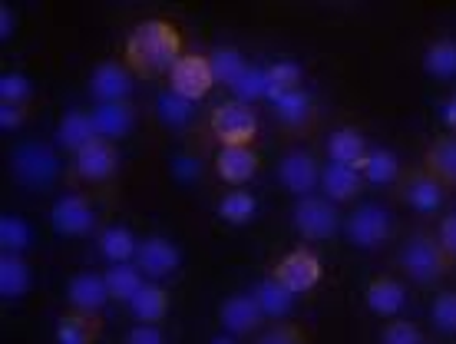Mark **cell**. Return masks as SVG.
Listing matches in <instances>:
<instances>
[{"label": "cell", "mask_w": 456, "mask_h": 344, "mask_svg": "<svg viewBox=\"0 0 456 344\" xmlns=\"http://www.w3.org/2000/svg\"><path fill=\"white\" fill-rule=\"evenodd\" d=\"M400 160L394 150H384V146H374V150L367 152L364 166H361V176H364L367 183L374 185H397L400 179Z\"/></svg>", "instance_id": "83f0119b"}, {"label": "cell", "mask_w": 456, "mask_h": 344, "mask_svg": "<svg viewBox=\"0 0 456 344\" xmlns=\"http://www.w3.org/2000/svg\"><path fill=\"white\" fill-rule=\"evenodd\" d=\"M436 239H440V245H444L446 252L456 258V212H453V216H446L444 222H440V229H436Z\"/></svg>", "instance_id": "7bdbcfd3"}, {"label": "cell", "mask_w": 456, "mask_h": 344, "mask_svg": "<svg viewBox=\"0 0 456 344\" xmlns=\"http://www.w3.org/2000/svg\"><path fill=\"white\" fill-rule=\"evenodd\" d=\"M100 338V318L86 311L69 308L57 322V344H96Z\"/></svg>", "instance_id": "603a6c76"}, {"label": "cell", "mask_w": 456, "mask_h": 344, "mask_svg": "<svg viewBox=\"0 0 456 344\" xmlns=\"http://www.w3.org/2000/svg\"><path fill=\"white\" fill-rule=\"evenodd\" d=\"M444 123H446V133H456V93H450V96H446Z\"/></svg>", "instance_id": "f6af8a7d"}, {"label": "cell", "mask_w": 456, "mask_h": 344, "mask_svg": "<svg viewBox=\"0 0 456 344\" xmlns=\"http://www.w3.org/2000/svg\"><path fill=\"white\" fill-rule=\"evenodd\" d=\"M67 299L69 308L86 311V315H96L110 301V288H106V278L96 275V272H80V275L69 278L67 285Z\"/></svg>", "instance_id": "e0dca14e"}, {"label": "cell", "mask_w": 456, "mask_h": 344, "mask_svg": "<svg viewBox=\"0 0 456 344\" xmlns=\"http://www.w3.org/2000/svg\"><path fill=\"white\" fill-rule=\"evenodd\" d=\"M430 318L440 332L453 334L456 332V291H440L430 305Z\"/></svg>", "instance_id": "ab89813d"}, {"label": "cell", "mask_w": 456, "mask_h": 344, "mask_svg": "<svg viewBox=\"0 0 456 344\" xmlns=\"http://www.w3.org/2000/svg\"><path fill=\"white\" fill-rule=\"evenodd\" d=\"M295 222L297 235H305L308 242H328L334 239V232L341 225V216H338V206L324 195H305L295 202Z\"/></svg>", "instance_id": "5b68a950"}, {"label": "cell", "mask_w": 456, "mask_h": 344, "mask_svg": "<svg viewBox=\"0 0 456 344\" xmlns=\"http://www.w3.org/2000/svg\"><path fill=\"white\" fill-rule=\"evenodd\" d=\"M106 288H110V299L113 301H133L139 295V288L146 285L142 282V272L136 265H110L106 268Z\"/></svg>", "instance_id": "f546056e"}, {"label": "cell", "mask_w": 456, "mask_h": 344, "mask_svg": "<svg viewBox=\"0 0 456 344\" xmlns=\"http://www.w3.org/2000/svg\"><path fill=\"white\" fill-rule=\"evenodd\" d=\"M397 195H400V202H403V206H411L413 212H423V216H430V212H436V209L444 206L446 189L436 183L434 176L423 169V166H417V169L400 172Z\"/></svg>", "instance_id": "52a82bcc"}, {"label": "cell", "mask_w": 456, "mask_h": 344, "mask_svg": "<svg viewBox=\"0 0 456 344\" xmlns=\"http://www.w3.org/2000/svg\"><path fill=\"white\" fill-rule=\"evenodd\" d=\"M347 242L357 245V249H380L384 242L390 239V216L384 206H377V202H364V206H357L347 218Z\"/></svg>", "instance_id": "8992f818"}, {"label": "cell", "mask_w": 456, "mask_h": 344, "mask_svg": "<svg viewBox=\"0 0 456 344\" xmlns=\"http://www.w3.org/2000/svg\"><path fill=\"white\" fill-rule=\"evenodd\" d=\"M136 265H139V272L146 278H152V282L169 278L172 272L179 268V249H175L169 239H162V235H149V239L139 242Z\"/></svg>", "instance_id": "7c38bea8"}, {"label": "cell", "mask_w": 456, "mask_h": 344, "mask_svg": "<svg viewBox=\"0 0 456 344\" xmlns=\"http://www.w3.org/2000/svg\"><path fill=\"white\" fill-rule=\"evenodd\" d=\"M278 179L288 192L305 199L314 195V189H321V166L314 160V152L308 150H288L278 162Z\"/></svg>", "instance_id": "ba28073f"}, {"label": "cell", "mask_w": 456, "mask_h": 344, "mask_svg": "<svg viewBox=\"0 0 456 344\" xmlns=\"http://www.w3.org/2000/svg\"><path fill=\"white\" fill-rule=\"evenodd\" d=\"M50 225L60 232V235H86L93 229V206L90 199L80 192L60 195L53 209H50Z\"/></svg>", "instance_id": "8fae6325"}, {"label": "cell", "mask_w": 456, "mask_h": 344, "mask_svg": "<svg viewBox=\"0 0 456 344\" xmlns=\"http://www.w3.org/2000/svg\"><path fill=\"white\" fill-rule=\"evenodd\" d=\"M27 116V106H0V127L4 129H17Z\"/></svg>", "instance_id": "ee69618b"}, {"label": "cell", "mask_w": 456, "mask_h": 344, "mask_svg": "<svg viewBox=\"0 0 456 344\" xmlns=\"http://www.w3.org/2000/svg\"><path fill=\"white\" fill-rule=\"evenodd\" d=\"M129 308L139 318V324H159L169 315V291L159 282H146L136 299L129 301Z\"/></svg>", "instance_id": "d4e9b609"}, {"label": "cell", "mask_w": 456, "mask_h": 344, "mask_svg": "<svg viewBox=\"0 0 456 344\" xmlns=\"http://www.w3.org/2000/svg\"><path fill=\"white\" fill-rule=\"evenodd\" d=\"M30 288V265L20 252H0V295L20 299Z\"/></svg>", "instance_id": "484cf974"}, {"label": "cell", "mask_w": 456, "mask_h": 344, "mask_svg": "<svg viewBox=\"0 0 456 344\" xmlns=\"http://www.w3.org/2000/svg\"><path fill=\"white\" fill-rule=\"evenodd\" d=\"M216 172L222 183L239 189L258 172V152L251 146H222L216 156Z\"/></svg>", "instance_id": "2e32d148"}, {"label": "cell", "mask_w": 456, "mask_h": 344, "mask_svg": "<svg viewBox=\"0 0 456 344\" xmlns=\"http://www.w3.org/2000/svg\"><path fill=\"white\" fill-rule=\"evenodd\" d=\"M90 90L100 103H123L126 96H129V90H133V70L126 67V63L106 60V63H100V67L93 70Z\"/></svg>", "instance_id": "4fadbf2b"}, {"label": "cell", "mask_w": 456, "mask_h": 344, "mask_svg": "<svg viewBox=\"0 0 456 344\" xmlns=\"http://www.w3.org/2000/svg\"><path fill=\"white\" fill-rule=\"evenodd\" d=\"M208 60H212L216 83H225V86H235L241 73L248 70V63H245V57H241L239 46H216V50L208 53Z\"/></svg>", "instance_id": "1f68e13d"}, {"label": "cell", "mask_w": 456, "mask_h": 344, "mask_svg": "<svg viewBox=\"0 0 456 344\" xmlns=\"http://www.w3.org/2000/svg\"><path fill=\"white\" fill-rule=\"evenodd\" d=\"M0 20H4V27H0V34L7 37V34H11V30H13V27H11V20H13V17H11V11H7V7H4V11H0Z\"/></svg>", "instance_id": "bcb514c9"}, {"label": "cell", "mask_w": 456, "mask_h": 344, "mask_svg": "<svg viewBox=\"0 0 456 344\" xmlns=\"http://www.w3.org/2000/svg\"><path fill=\"white\" fill-rule=\"evenodd\" d=\"M183 57V37L179 27L166 17H149L139 20L129 37H126V67L142 77H159L175 67V60Z\"/></svg>", "instance_id": "6da1fadb"}, {"label": "cell", "mask_w": 456, "mask_h": 344, "mask_svg": "<svg viewBox=\"0 0 456 344\" xmlns=\"http://www.w3.org/2000/svg\"><path fill=\"white\" fill-rule=\"evenodd\" d=\"M268 73V100L274 96H281V93H291V90H301V67H297L295 60H274L272 67H265Z\"/></svg>", "instance_id": "836d02e7"}, {"label": "cell", "mask_w": 456, "mask_h": 344, "mask_svg": "<svg viewBox=\"0 0 456 344\" xmlns=\"http://www.w3.org/2000/svg\"><path fill=\"white\" fill-rule=\"evenodd\" d=\"M235 90V100L245 106H251L255 100H268V73L262 67H251L239 77V83L232 86Z\"/></svg>", "instance_id": "e575fe53"}, {"label": "cell", "mask_w": 456, "mask_h": 344, "mask_svg": "<svg viewBox=\"0 0 456 344\" xmlns=\"http://www.w3.org/2000/svg\"><path fill=\"white\" fill-rule=\"evenodd\" d=\"M162 119H166V123H172V127H183L185 119H189V113H192V103H185V100H179V96H175V93H166V96H162Z\"/></svg>", "instance_id": "60d3db41"}, {"label": "cell", "mask_w": 456, "mask_h": 344, "mask_svg": "<svg viewBox=\"0 0 456 344\" xmlns=\"http://www.w3.org/2000/svg\"><path fill=\"white\" fill-rule=\"evenodd\" d=\"M272 275L278 278L288 291L301 295V291H311V288L321 282V258L311 252V249H291L288 255L278 258Z\"/></svg>", "instance_id": "9c48e42d"}, {"label": "cell", "mask_w": 456, "mask_h": 344, "mask_svg": "<svg viewBox=\"0 0 456 344\" xmlns=\"http://www.w3.org/2000/svg\"><path fill=\"white\" fill-rule=\"evenodd\" d=\"M367 308L380 315V318H397L403 305H407V291H403V282L394 275H374L364 288Z\"/></svg>", "instance_id": "9a60e30c"}, {"label": "cell", "mask_w": 456, "mask_h": 344, "mask_svg": "<svg viewBox=\"0 0 456 344\" xmlns=\"http://www.w3.org/2000/svg\"><path fill=\"white\" fill-rule=\"evenodd\" d=\"M397 262H400V272L411 278V282L430 285V282L444 278L446 272L453 268L456 258L440 245L436 232L417 229L403 239V245H400V252H397Z\"/></svg>", "instance_id": "7a4b0ae2"}, {"label": "cell", "mask_w": 456, "mask_h": 344, "mask_svg": "<svg viewBox=\"0 0 456 344\" xmlns=\"http://www.w3.org/2000/svg\"><path fill=\"white\" fill-rule=\"evenodd\" d=\"M212 86H216V73L206 53H183L169 70V93H175L185 103H199Z\"/></svg>", "instance_id": "277c9868"}, {"label": "cell", "mask_w": 456, "mask_h": 344, "mask_svg": "<svg viewBox=\"0 0 456 344\" xmlns=\"http://www.w3.org/2000/svg\"><path fill=\"white\" fill-rule=\"evenodd\" d=\"M361 183H364L361 169H351V166H341V162H328L321 169V189H324V199H331V202L354 199L361 192Z\"/></svg>", "instance_id": "ffe728a7"}, {"label": "cell", "mask_w": 456, "mask_h": 344, "mask_svg": "<svg viewBox=\"0 0 456 344\" xmlns=\"http://www.w3.org/2000/svg\"><path fill=\"white\" fill-rule=\"evenodd\" d=\"M93 113V123H96V133L103 139H123L129 129H133V106L126 103H100L96 110H90Z\"/></svg>", "instance_id": "cb8c5ba5"}, {"label": "cell", "mask_w": 456, "mask_h": 344, "mask_svg": "<svg viewBox=\"0 0 456 344\" xmlns=\"http://www.w3.org/2000/svg\"><path fill=\"white\" fill-rule=\"evenodd\" d=\"M218 318H222V324L232 334H251L265 322L262 308H258V301H255L251 291L248 295H228L222 301V308H218Z\"/></svg>", "instance_id": "ac0fdd59"}, {"label": "cell", "mask_w": 456, "mask_h": 344, "mask_svg": "<svg viewBox=\"0 0 456 344\" xmlns=\"http://www.w3.org/2000/svg\"><path fill=\"white\" fill-rule=\"evenodd\" d=\"M96 136H100V133H96L93 113H86V110H69L57 127V143L63 146V150L73 152V156H77L86 143H93Z\"/></svg>", "instance_id": "44dd1931"}, {"label": "cell", "mask_w": 456, "mask_h": 344, "mask_svg": "<svg viewBox=\"0 0 456 344\" xmlns=\"http://www.w3.org/2000/svg\"><path fill=\"white\" fill-rule=\"evenodd\" d=\"M100 252L110 265H126L136 258L139 242L126 225H110V229L100 232Z\"/></svg>", "instance_id": "4316f807"}, {"label": "cell", "mask_w": 456, "mask_h": 344, "mask_svg": "<svg viewBox=\"0 0 456 344\" xmlns=\"http://www.w3.org/2000/svg\"><path fill=\"white\" fill-rule=\"evenodd\" d=\"M420 166L444 189H456V133H440L436 139H430Z\"/></svg>", "instance_id": "5bb4252c"}, {"label": "cell", "mask_w": 456, "mask_h": 344, "mask_svg": "<svg viewBox=\"0 0 456 344\" xmlns=\"http://www.w3.org/2000/svg\"><path fill=\"white\" fill-rule=\"evenodd\" d=\"M218 216L225 218L228 225H245L255 218V195L248 189H228L218 199Z\"/></svg>", "instance_id": "d6a6232c"}, {"label": "cell", "mask_w": 456, "mask_h": 344, "mask_svg": "<svg viewBox=\"0 0 456 344\" xmlns=\"http://www.w3.org/2000/svg\"><path fill=\"white\" fill-rule=\"evenodd\" d=\"M251 295H255L265 318H272V322H281L288 311H291V305H295V291H288L274 275L262 278L258 285L251 288Z\"/></svg>", "instance_id": "7402d4cb"}, {"label": "cell", "mask_w": 456, "mask_h": 344, "mask_svg": "<svg viewBox=\"0 0 456 344\" xmlns=\"http://www.w3.org/2000/svg\"><path fill=\"white\" fill-rule=\"evenodd\" d=\"M116 169H119V150L113 139L96 136L73 156V172L86 183H106L116 176Z\"/></svg>", "instance_id": "30bf717a"}, {"label": "cell", "mask_w": 456, "mask_h": 344, "mask_svg": "<svg viewBox=\"0 0 456 344\" xmlns=\"http://www.w3.org/2000/svg\"><path fill=\"white\" fill-rule=\"evenodd\" d=\"M30 96H34V83L27 73L11 70V73L0 77V106H27Z\"/></svg>", "instance_id": "d590c367"}, {"label": "cell", "mask_w": 456, "mask_h": 344, "mask_svg": "<svg viewBox=\"0 0 456 344\" xmlns=\"http://www.w3.org/2000/svg\"><path fill=\"white\" fill-rule=\"evenodd\" d=\"M30 245V229L20 216H4L0 218V249L4 252H20Z\"/></svg>", "instance_id": "8d00e7d4"}, {"label": "cell", "mask_w": 456, "mask_h": 344, "mask_svg": "<svg viewBox=\"0 0 456 344\" xmlns=\"http://www.w3.org/2000/svg\"><path fill=\"white\" fill-rule=\"evenodd\" d=\"M255 344H308V332L295 322H274Z\"/></svg>", "instance_id": "f35d334b"}, {"label": "cell", "mask_w": 456, "mask_h": 344, "mask_svg": "<svg viewBox=\"0 0 456 344\" xmlns=\"http://www.w3.org/2000/svg\"><path fill=\"white\" fill-rule=\"evenodd\" d=\"M126 344H166V334L156 324H136L133 332L126 334Z\"/></svg>", "instance_id": "b9f144b4"}, {"label": "cell", "mask_w": 456, "mask_h": 344, "mask_svg": "<svg viewBox=\"0 0 456 344\" xmlns=\"http://www.w3.org/2000/svg\"><path fill=\"white\" fill-rule=\"evenodd\" d=\"M380 344H427L420 324L411 318H390L380 332Z\"/></svg>", "instance_id": "74e56055"}, {"label": "cell", "mask_w": 456, "mask_h": 344, "mask_svg": "<svg viewBox=\"0 0 456 344\" xmlns=\"http://www.w3.org/2000/svg\"><path fill=\"white\" fill-rule=\"evenodd\" d=\"M367 152H370V146H367L364 136L354 127H338L331 136H328V156H331V162L361 169L367 160Z\"/></svg>", "instance_id": "d6986e66"}, {"label": "cell", "mask_w": 456, "mask_h": 344, "mask_svg": "<svg viewBox=\"0 0 456 344\" xmlns=\"http://www.w3.org/2000/svg\"><path fill=\"white\" fill-rule=\"evenodd\" d=\"M423 67L427 73H434L436 80H453L456 77V40L440 37L434 44H427L423 50Z\"/></svg>", "instance_id": "4dcf8cb0"}, {"label": "cell", "mask_w": 456, "mask_h": 344, "mask_svg": "<svg viewBox=\"0 0 456 344\" xmlns=\"http://www.w3.org/2000/svg\"><path fill=\"white\" fill-rule=\"evenodd\" d=\"M272 106H274V116L291 129H301L311 119V113H314V103H311V96L305 90L281 93V96L272 100Z\"/></svg>", "instance_id": "f1b7e54d"}, {"label": "cell", "mask_w": 456, "mask_h": 344, "mask_svg": "<svg viewBox=\"0 0 456 344\" xmlns=\"http://www.w3.org/2000/svg\"><path fill=\"white\" fill-rule=\"evenodd\" d=\"M208 133L218 146H251L258 136V116L255 110L239 100H228V103L216 106L208 116Z\"/></svg>", "instance_id": "3957f363"}, {"label": "cell", "mask_w": 456, "mask_h": 344, "mask_svg": "<svg viewBox=\"0 0 456 344\" xmlns=\"http://www.w3.org/2000/svg\"><path fill=\"white\" fill-rule=\"evenodd\" d=\"M208 344H235V338H232V334H218V338H212Z\"/></svg>", "instance_id": "7dc6e473"}]
</instances>
